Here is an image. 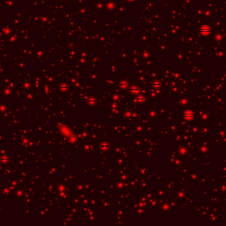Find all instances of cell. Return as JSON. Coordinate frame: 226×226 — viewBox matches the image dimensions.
<instances>
[{
	"mask_svg": "<svg viewBox=\"0 0 226 226\" xmlns=\"http://www.w3.org/2000/svg\"><path fill=\"white\" fill-rule=\"evenodd\" d=\"M200 32L204 35H208L210 33V29L208 26H204L200 28Z\"/></svg>",
	"mask_w": 226,
	"mask_h": 226,
	"instance_id": "1",
	"label": "cell"
}]
</instances>
